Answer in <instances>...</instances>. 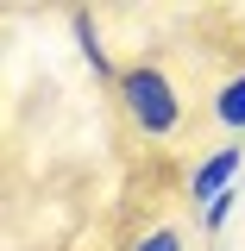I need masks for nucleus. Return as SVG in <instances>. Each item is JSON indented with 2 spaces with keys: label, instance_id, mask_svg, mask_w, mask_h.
I'll list each match as a JSON object with an SVG mask.
<instances>
[{
  "label": "nucleus",
  "instance_id": "nucleus-3",
  "mask_svg": "<svg viewBox=\"0 0 245 251\" xmlns=\"http://www.w3.org/2000/svg\"><path fill=\"white\" fill-rule=\"evenodd\" d=\"M208 113H214L220 132H233V138H245V69H233L226 82L214 88V100H208Z\"/></svg>",
  "mask_w": 245,
  "mask_h": 251
},
{
  "label": "nucleus",
  "instance_id": "nucleus-6",
  "mask_svg": "<svg viewBox=\"0 0 245 251\" xmlns=\"http://www.w3.org/2000/svg\"><path fill=\"white\" fill-rule=\"evenodd\" d=\"M226 220H233V195H220V201H208V207H201V232H220Z\"/></svg>",
  "mask_w": 245,
  "mask_h": 251
},
{
  "label": "nucleus",
  "instance_id": "nucleus-2",
  "mask_svg": "<svg viewBox=\"0 0 245 251\" xmlns=\"http://www.w3.org/2000/svg\"><path fill=\"white\" fill-rule=\"evenodd\" d=\"M239 170H245V145H239V138H226L220 151H208L195 170H189V182H183L189 201L208 207V201H220V195H233V176H239Z\"/></svg>",
  "mask_w": 245,
  "mask_h": 251
},
{
  "label": "nucleus",
  "instance_id": "nucleus-4",
  "mask_svg": "<svg viewBox=\"0 0 245 251\" xmlns=\"http://www.w3.org/2000/svg\"><path fill=\"white\" fill-rule=\"evenodd\" d=\"M69 25H76V44H82V57H88V69L101 75V82H120V63L107 57V44H101V31H94V19H88V13H76Z\"/></svg>",
  "mask_w": 245,
  "mask_h": 251
},
{
  "label": "nucleus",
  "instance_id": "nucleus-5",
  "mask_svg": "<svg viewBox=\"0 0 245 251\" xmlns=\"http://www.w3.org/2000/svg\"><path fill=\"white\" fill-rule=\"evenodd\" d=\"M132 251H189V245H183V226H170V220H163V226H151V232H138Z\"/></svg>",
  "mask_w": 245,
  "mask_h": 251
},
{
  "label": "nucleus",
  "instance_id": "nucleus-1",
  "mask_svg": "<svg viewBox=\"0 0 245 251\" xmlns=\"http://www.w3.org/2000/svg\"><path fill=\"white\" fill-rule=\"evenodd\" d=\"M113 94H120L126 120H132V132H145V138H176V126H183V94H176V82H170V69H157V63H126L120 82H113Z\"/></svg>",
  "mask_w": 245,
  "mask_h": 251
}]
</instances>
